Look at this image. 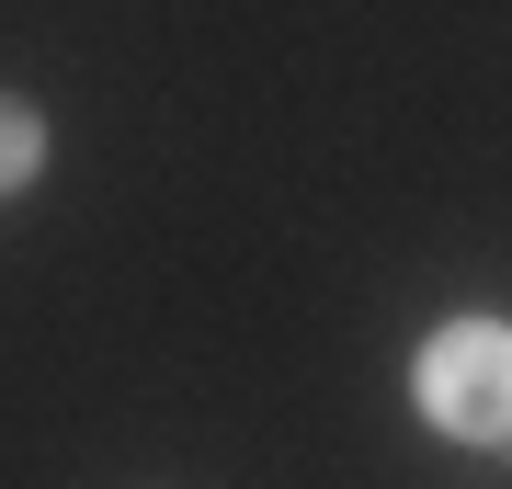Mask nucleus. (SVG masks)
<instances>
[{
	"instance_id": "obj_1",
	"label": "nucleus",
	"mask_w": 512,
	"mask_h": 489,
	"mask_svg": "<svg viewBox=\"0 0 512 489\" xmlns=\"http://www.w3.org/2000/svg\"><path fill=\"white\" fill-rule=\"evenodd\" d=\"M410 399L456 444H512V330L501 319H444L433 342H421Z\"/></svg>"
},
{
	"instance_id": "obj_2",
	"label": "nucleus",
	"mask_w": 512,
	"mask_h": 489,
	"mask_svg": "<svg viewBox=\"0 0 512 489\" xmlns=\"http://www.w3.org/2000/svg\"><path fill=\"white\" fill-rule=\"evenodd\" d=\"M35 171H46V114L0 91V194H23V182H35Z\"/></svg>"
}]
</instances>
